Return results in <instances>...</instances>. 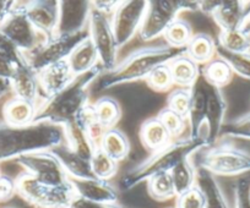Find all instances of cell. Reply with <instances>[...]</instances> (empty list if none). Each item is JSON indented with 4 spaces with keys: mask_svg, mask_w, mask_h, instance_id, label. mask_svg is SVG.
Wrapping results in <instances>:
<instances>
[{
    "mask_svg": "<svg viewBox=\"0 0 250 208\" xmlns=\"http://www.w3.org/2000/svg\"><path fill=\"white\" fill-rule=\"evenodd\" d=\"M66 143L65 126L49 121L11 126L0 123V162L19 159L30 153L50 151Z\"/></svg>",
    "mask_w": 250,
    "mask_h": 208,
    "instance_id": "cell-1",
    "label": "cell"
},
{
    "mask_svg": "<svg viewBox=\"0 0 250 208\" xmlns=\"http://www.w3.org/2000/svg\"><path fill=\"white\" fill-rule=\"evenodd\" d=\"M187 48H174L168 44L151 45L134 50L109 73L101 76L100 88L109 90L125 83L146 80L157 66L168 64L177 57L185 54Z\"/></svg>",
    "mask_w": 250,
    "mask_h": 208,
    "instance_id": "cell-2",
    "label": "cell"
},
{
    "mask_svg": "<svg viewBox=\"0 0 250 208\" xmlns=\"http://www.w3.org/2000/svg\"><path fill=\"white\" fill-rule=\"evenodd\" d=\"M103 74L104 70L98 64L86 74L75 76L70 85L62 92L38 103L36 121H49L64 126L73 121L88 104L90 87Z\"/></svg>",
    "mask_w": 250,
    "mask_h": 208,
    "instance_id": "cell-3",
    "label": "cell"
},
{
    "mask_svg": "<svg viewBox=\"0 0 250 208\" xmlns=\"http://www.w3.org/2000/svg\"><path fill=\"white\" fill-rule=\"evenodd\" d=\"M208 147L210 146L204 138L184 136L173 140L165 148L153 152L148 158L124 174L120 180L122 188L124 190H130L157 174L170 173V170L183 159L190 158L191 155Z\"/></svg>",
    "mask_w": 250,
    "mask_h": 208,
    "instance_id": "cell-4",
    "label": "cell"
},
{
    "mask_svg": "<svg viewBox=\"0 0 250 208\" xmlns=\"http://www.w3.org/2000/svg\"><path fill=\"white\" fill-rule=\"evenodd\" d=\"M16 180V193L30 205L38 208H69L76 197L70 181L50 185L27 173H21Z\"/></svg>",
    "mask_w": 250,
    "mask_h": 208,
    "instance_id": "cell-5",
    "label": "cell"
},
{
    "mask_svg": "<svg viewBox=\"0 0 250 208\" xmlns=\"http://www.w3.org/2000/svg\"><path fill=\"white\" fill-rule=\"evenodd\" d=\"M196 168L215 176H240L250 173V153L230 143H220L200 151Z\"/></svg>",
    "mask_w": 250,
    "mask_h": 208,
    "instance_id": "cell-6",
    "label": "cell"
},
{
    "mask_svg": "<svg viewBox=\"0 0 250 208\" xmlns=\"http://www.w3.org/2000/svg\"><path fill=\"white\" fill-rule=\"evenodd\" d=\"M196 10H199V1L194 0H150L139 37L144 42L156 39L163 36L180 13Z\"/></svg>",
    "mask_w": 250,
    "mask_h": 208,
    "instance_id": "cell-7",
    "label": "cell"
},
{
    "mask_svg": "<svg viewBox=\"0 0 250 208\" xmlns=\"http://www.w3.org/2000/svg\"><path fill=\"white\" fill-rule=\"evenodd\" d=\"M88 36V30L76 35H55L49 39L43 40L31 52L21 54L25 63L38 74L53 64L66 60L71 52Z\"/></svg>",
    "mask_w": 250,
    "mask_h": 208,
    "instance_id": "cell-8",
    "label": "cell"
},
{
    "mask_svg": "<svg viewBox=\"0 0 250 208\" xmlns=\"http://www.w3.org/2000/svg\"><path fill=\"white\" fill-rule=\"evenodd\" d=\"M31 1H10L8 14L0 21V30L16 45L21 53L35 49L44 40L26 16Z\"/></svg>",
    "mask_w": 250,
    "mask_h": 208,
    "instance_id": "cell-9",
    "label": "cell"
},
{
    "mask_svg": "<svg viewBox=\"0 0 250 208\" xmlns=\"http://www.w3.org/2000/svg\"><path fill=\"white\" fill-rule=\"evenodd\" d=\"M147 5V0L119 1L109 19L118 48L124 47L138 35L143 25Z\"/></svg>",
    "mask_w": 250,
    "mask_h": 208,
    "instance_id": "cell-10",
    "label": "cell"
},
{
    "mask_svg": "<svg viewBox=\"0 0 250 208\" xmlns=\"http://www.w3.org/2000/svg\"><path fill=\"white\" fill-rule=\"evenodd\" d=\"M88 33L100 58L104 73H109L117 66L118 45L113 35L110 20L107 15L92 9L88 21Z\"/></svg>",
    "mask_w": 250,
    "mask_h": 208,
    "instance_id": "cell-11",
    "label": "cell"
},
{
    "mask_svg": "<svg viewBox=\"0 0 250 208\" xmlns=\"http://www.w3.org/2000/svg\"><path fill=\"white\" fill-rule=\"evenodd\" d=\"M25 173L50 185H62L69 181L65 170L50 151L30 153L16 159Z\"/></svg>",
    "mask_w": 250,
    "mask_h": 208,
    "instance_id": "cell-12",
    "label": "cell"
},
{
    "mask_svg": "<svg viewBox=\"0 0 250 208\" xmlns=\"http://www.w3.org/2000/svg\"><path fill=\"white\" fill-rule=\"evenodd\" d=\"M91 1L87 0H62L59 1V21L57 35H76L88 30Z\"/></svg>",
    "mask_w": 250,
    "mask_h": 208,
    "instance_id": "cell-13",
    "label": "cell"
},
{
    "mask_svg": "<svg viewBox=\"0 0 250 208\" xmlns=\"http://www.w3.org/2000/svg\"><path fill=\"white\" fill-rule=\"evenodd\" d=\"M205 80V78H204ZM227 102L221 88L206 82V128H208V145L213 146L221 137V131L225 125Z\"/></svg>",
    "mask_w": 250,
    "mask_h": 208,
    "instance_id": "cell-14",
    "label": "cell"
},
{
    "mask_svg": "<svg viewBox=\"0 0 250 208\" xmlns=\"http://www.w3.org/2000/svg\"><path fill=\"white\" fill-rule=\"evenodd\" d=\"M26 16L38 33L44 39L57 35L59 21V1L55 0H40L31 1L26 10Z\"/></svg>",
    "mask_w": 250,
    "mask_h": 208,
    "instance_id": "cell-15",
    "label": "cell"
},
{
    "mask_svg": "<svg viewBox=\"0 0 250 208\" xmlns=\"http://www.w3.org/2000/svg\"><path fill=\"white\" fill-rule=\"evenodd\" d=\"M75 191L76 197L95 203H118L119 193L118 190L105 180L100 179H69Z\"/></svg>",
    "mask_w": 250,
    "mask_h": 208,
    "instance_id": "cell-16",
    "label": "cell"
},
{
    "mask_svg": "<svg viewBox=\"0 0 250 208\" xmlns=\"http://www.w3.org/2000/svg\"><path fill=\"white\" fill-rule=\"evenodd\" d=\"M191 100L189 108V128H190L191 137L204 138L208 141V128H206V81L199 76L196 82L191 86ZM210 146V145H208Z\"/></svg>",
    "mask_w": 250,
    "mask_h": 208,
    "instance_id": "cell-17",
    "label": "cell"
},
{
    "mask_svg": "<svg viewBox=\"0 0 250 208\" xmlns=\"http://www.w3.org/2000/svg\"><path fill=\"white\" fill-rule=\"evenodd\" d=\"M75 78L69 66L68 61L62 60L48 66L44 70L38 73L41 95L47 98H52L68 87L71 81Z\"/></svg>",
    "mask_w": 250,
    "mask_h": 208,
    "instance_id": "cell-18",
    "label": "cell"
},
{
    "mask_svg": "<svg viewBox=\"0 0 250 208\" xmlns=\"http://www.w3.org/2000/svg\"><path fill=\"white\" fill-rule=\"evenodd\" d=\"M250 11V1L239 0H220L212 18L221 31L240 30Z\"/></svg>",
    "mask_w": 250,
    "mask_h": 208,
    "instance_id": "cell-19",
    "label": "cell"
},
{
    "mask_svg": "<svg viewBox=\"0 0 250 208\" xmlns=\"http://www.w3.org/2000/svg\"><path fill=\"white\" fill-rule=\"evenodd\" d=\"M11 93L14 97L40 103L41 88L38 82V74L33 71L25 60L18 66L10 80Z\"/></svg>",
    "mask_w": 250,
    "mask_h": 208,
    "instance_id": "cell-20",
    "label": "cell"
},
{
    "mask_svg": "<svg viewBox=\"0 0 250 208\" xmlns=\"http://www.w3.org/2000/svg\"><path fill=\"white\" fill-rule=\"evenodd\" d=\"M62 164L69 179H92L95 178L91 168L90 159L83 158V155L71 150L66 143L50 150Z\"/></svg>",
    "mask_w": 250,
    "mask_h": 208,
    "instance_id": "cell-21",
    "label": "cell"
},
{
    "mask_svg": "<svg viewBox=\"0 0 250 208\" xmlns=\"http://www.w3.org/2000/svg\"><path fill=\"white\" fill-rule=\"evenodd\" d=\"M38 103L13 97L3 107V121L11 126H25L35 123Z\"/></svg>",
    "mask_w": 250,
    "mask_h": 208,
    "instance_id": "cell-22",
    "label": "cell"
},
{
    "mask_svg": "<svg viewBox=\"0 0 250 208\" xmlns=\"http://www.w3.org/2000/svg\"><path fill=\"white\" fill-rule=\"evenodd\" d=\"M74 76H80L100 64V58L90 36L83 39L66 59Z\"/></svg>",
    "mask_w": 250,
    "mask_h": 208,
    "instance_id": "cell-23",
    "label": "cell"
},
{
    "mask_svg": "<svg viewBox=\"0 0 250 208\" xmlns=\"http://www.w3.org/2000/svg\"><path fill=\"white\" fill-rule=\"evenodd\" d=\"M196 185L205 197V208H230L215 175L203 168L196 170Z\"/></svg>",
    "mask_w": 250,
    "mask_h": 208,
    "instance_id": "cell-24",
    "label": "cell"
},
{
    "mask_svg": "<svg viewBox=\"0 0 250 208\" xmlns=\"http://www.w3.org/2000/svg\"><path fill=\"white\" fill-rule=\"evenodd\" d=\"M140 140L144 147L153 153L165 148L172 142L173 138L157 116H155L143 123L140 128Z\"/></svg>",
    "mask_w": 250,
    "mask_h": 208,
    "instance_id": "cell-25",
    "label": "cell"
},
{
    "mask_svg": "<svg viewBox=\"0 0 250 208\" xmlns=\"http://www.w3.org/2000/svg\"><path fill=\"white\" fill-rule=\"evenodd\" d=\"M172 73L173 82L180 88H191L200 76V68L187 54L177 57L168 63Z\"/></svg>",
    "mask_w": 250,
    "mask_h": 208,
    "instance_id": "cell-26",
    "label": "cell"
},
{
    "mask_svg": "<svg viewBox=\"0 0 250 208\" xmlns=\"http://www.w3.org/2000/svg\"><path fill=\"white\" fill-rule=\"evenodd\" d=\"M98 148H101L103 152L109 155L110 158L119 163L128 157L129 151H130V142H129L128 136L122 130L113 128L105 130Z\"/></svg>",
    "mask_w": 250,
    "mask_h": 208,
    "instance_id": "cell-27",
    "label": "cell"
},
{
    "mask_svg": "<svg viewBox=\"0 0 250 208\" xmlns=\"http://www.w3.org/2000/svg\"><path fill=\"white\" fill-rule=\"evenodd\" d=\"M217 43L208 33H196L188 44L185 54L198 65H205L216 56Z\"/></svg>",
    "mask_w": 250,
    "mask_h": 208,
    "instance_id": "cell-28",
    "label": "cell"
},
{
    "mask_svg": "<svg viewBox=\"0 0 250 208\" xmlns=\"http://www.w3.org/2000/svg\"><path fill=\"white\" fill-rule=\"evenodd\" d=\"M66 130V145L71 148L73 151L78 152L79 154L83 155V158L90 159L92 157L93 152H95L96 147L93 143L91 142L90 137H88L87 132H86L85 128L83 124L80 123L78 118L74 119L69 124L65 125Z\"/></svg>",
    "mask_w": 250,
    "mask_h": 208,
    "instance_id": "cell-29",
    "label": "cell"
},
{
    "mask_svg": "<svg viewBox=\"0 0 250 208\" xmlns=\"http://www.w3.org/2000/svg\"><path fill=\"white\" fill-rule=\"evenodd\" d=\"M93 113L96 119L104 130L115 128L122 118V107L115 98L110 95H103L92 103Z\"/></svg>",
    "mask_w": 250,
    "mask_h": 208,
    "instance_id": "cell-30",
    "label": "cell"
},
{
    "mask_svg": "<svg viewBox=\"0 0 250 208\" xmlns=\"http://www.w3.org/2000/svg\"><path fill=\"white\" fill-rule=\"evenodd\" d=\"M196 170L198 168L190 162V158L183 159L170 170L175 195H182L196 185Z\"/></svg>",
    "mask_w": 250,
    "mask_h": 208,
    "instance_id": "cell-31",
    "label": "cell"
},
{
    "mask_svg": "<svg viewBox=\"0 0 250 208\" xmlns=\"http://www.w3.org/2000/svg\"><path fill=\"white\" fill-rule=\"evenodd\" d=\"M200 74L205 78L206 82L218 88L227 86L232 81L233 75H234L229 65L218 57H216L212 60L208 61V64H205L201 69Z\"/></svg>",
    "mask_w": 250,
    "mask_h": 208,
    "instance_id": "cell-32",
    "label": "cell"
},
{
    "mask_svg": "<svg viewBox=\"0 0 250 208\" xmlns=\"http://www.w3.org/2000/svg\"><path fill=\"white\" fill-rule=\"evenodd\" d=\"M217 45L230 53H250V35L242 28L221 31Z\"/></svg>",
    "mask_w": 250,
    "mask_h": 208,
    "instance_id": "cell-33",
    "label": "cell"
},
{
    "mask_svg": "<svg viewBox=\"0 0 250 208\" xmlns=\"http://www.w3.org/2000/svg\"><path fill=\"white\" fill-rule=\"evenodd\" d=\"M166 43L174 48H187L191 38L194 37L191 25L182 19L173 21L163 33Z\"/></svg>",
    "mask_w": 250,
    "mask_h": 208,
    "instance_id": "cell-34",
    "label": "cell"
},
{
    "mask_svg": "<svg viewBox=\"0 0 250 208\" xmlns=\"http://www.w3.org/2000/svg\"><path fill=\"white\" fill-rule=\"evenodd\" d=\"M91 168L96 179L109 181L117 174L118 163L101 148H96L91 157Z\"/></svg>",
    "mask_w": 250,
    "mask_h": 208,
    "instance_id": "cell-35",
    "label": "cell"
},
{
    "mask_svg": "<svg viewBox=\"0 0 250 208\" xmlns=\"http://www.w3.org/2000/svg\"><path fill=\"white\" fill-rule=\"evenodd\" d=\"M147 190L156 201H167L177 197L170 173H161L147 180Z\"/></svg>",
    "mask_w": 250,
    "mask_h": 208,
    "instance_id": "cell-36",
    "label": "cell"
},
{
    "mask_svg": "<svg viewBox=\"0 0 250 208\" xmlns=\"http://www.w3.org/2000/svg\"><path fill=\"white\" fill-rule=\"evenodd\" d=\"M216 56L229 65L233 74L250 80V53H230L217 45Z\"/></svg>",
    "mask_w": 250,
    "mask_h": 208,
    "instance_id": "cell-37",
    "label": "cell"
},
{
    "mask_svg": "<svg viewBox=\"0 0 250 208\" xmlns=\"http://www.w3.org/2000/svg\"><path fill=\"white\" fill-rule=\"evenodd\" d=\"M157 118L163 124L166 130L169 132L170 137L173 140L183 137V133H184L185 128H187V118L174 113V112L168 108L162 109L157 115Z\"/></svg>",
    "mask_w": 250,
    "mask_h": 208,
    "instance_id": "cell-38",
    "label": "cell"
},
{
    "mask_svg": "<svg viewBox=\"0 0 250 208\" xmlns=\"http://www.w3.org/2000/svg\"><path fill=\"white\" fill-rule=\"evenodd\" d=\"M148 87L152 88L156 92H166L174 86L172 73L168 64L157 66L151 71L150 75L146 78Z\"/></svg>",
    "mask_w": 250,
    "mask_h": 208,
    "instance_id": "cell-39",
    "label": "cell"
},
{
    "mask_svg": "<svg viewBox=\"0 0 250 208\" xmlns=\"http://www.w3.org/2000/svg\"><path fill=\"white\" fill-rule=\"evenodd\" d=\"M191 100V91L190 88H177L172 91L167 98V107L166 108L170 109L174 113L184 116L188 119L189 114V108H190Z\"/></svg>",
    "mask_w": 250,
    "mask_h": 208,
    "instance_id": "cell-40",
    "label": "cell"
},
{
    "mask_svg": "<svg viewBox=\"0 0 250 208\" xmlns=\"http://www.w3.org/2000/svg\"><path fill=\"white\" fill-rule=\"evenodd\" d=\"M221 136L250 141V113L225 123Z\"/></svg>",
    "mask_w": 250,
    "mask_h": 208,
    "instance_id": "cell-41",
    "label": "cell"
},
{
    "mask_svg": "<svg viewBox=\"0 0 250 208\" xmlns=\"http://www.w3.org/2000/svg\"><path fill=\"white\" fill-rule=\"evenodd\" d=\"M175 208H205V197L198 185L177 196Z\"/></svg>",
    "mask_w": 250,
    "mask_h": 208,
    "instance_id": "cell-42",
    "label": "cell"
},
{
    "mask_svg": "<svg viewBox=\"0 0 250 208\" xmlns=\"http://www.w3.org/2000/svg\"><path fill=\"white\" fill-rule=\"evenodd\" d=\"M234 208H250V183L239 179L234 186Z\"/></svg>",
    "mask_w": 250,
    "mask_h": 208,
    "instance_id": "cell-43",
    "label": "cell"
},
{
    "mask_svg": "<svg viewBox=\"0 0 250 208\" xmlns=\"http://www.w3.org/2000/svg\"><path fill=\"white\" fill-rule=\"evenodd\" d=\"M23 61V58L16 59L4 53H0V77L5 80H11L16 69Z\"/></svg>",
    "mask_w": 250,
    "mask_h": 208,
    "instance_id": "cell-44",
    "label": "cell"
},
{
    "mask_svg": "<svg viewBox=\"0 0 250 208\" xmlns=\"http://www.w3.org/2000/svg\"><path fill=\"white\" fill-rule=\"evenodd\" d=\"M16 195V180L6 174H0V203L8 202Z\"/></svg>",
    "mask_w": 250,
    "mask_h": 208,
    "instance_id": "cell-45",
    "label": "cell"
},
{
    "mask_svg": "<svg viewBox=\"0 0 250 208\" xmlns=\"http://www.w3.org/2000/svg\"><path fill=\"white\" fill-rule=\"evenodd\" d=\"M0 53H4L16 59L22 58V54H21L20 50L6 37V35L1 30H0Z\"/></svg>",
    "mask_w": 250,
    "mask_h": 208,
    "instance_id": "cell-46",
    "label": "cell"
},
{
    "mask_svg": "<svg viewBox=\"0 0 250 208\" xmlns=\"http://www.w3.org/2000/svg\"><path fill=\"white\" fill-rule=\"evenodd\" d=\"M69 208H128L119 203H113V205H107V203H95L90 201L83 200L80 197H75L73 202L70 203Z\"/></svg>",
    "mask_w": 250,
    "mask_h": 208,
    "instance_id": "cell-47",
    "label": "cell"
},
{
    "mask_svg": "<svg viewBox=\"0 0 250 208\" xmlns=\"http://www.w3.org/2000/svg\"><path fill=\"white\" fill-rule=\"evenodd\" d=\"M119 1H115V0H112V1H105V0H96V1H91V5H92V9L100 11V13L104 14V15L109 16L114 13L115 8L118 6Z\"/></svg>",
    "mask_w": 250,
    "mask_h": 208,
    "instance_id": "cell-48",
    "label": "cell"
},
{
    "mask_svg": "<svg viewBox=\"0 0 250 208\" xmlns=\"http://www.w3.org/2000/svg\"><path fill=\"white\" fill-rule=\"evenodd\" d=\"M8 93H11L10 81L0 77V98L5 97Z\"/></svg>",
    "mask_w": 250,
    "mask_h": 208,
    "instance_id": "cell-49",
    "label": "cell"
},
{
    "mask_svg": "<svg viewBox=\"0 0 250 208\" xmlns=\"http://www.w3.org/2000/svg\"><path fill=\"white\" fill-rule=\"evenodd\" d=\"M9 5H10V1H3V0H0V21L3 20L4 16L8 14Z\"/></svg>",
    "mask_w": 250,
    "mask_h": 208,
    "instance_id": "cell-50",
    "label": "cell"
},
{
    "mask_svg": "<svg viewBox=\"0 0 250 208\" xmlns=\"http://www.w3.org/2000/svg\"><path fill=\"white\" fill-rule=\"evenodd\" d=\"M242 30H244L248 35H250V11H249V14H248L247 19H245V22H244V25H243Z\"/></svg>",
    "mask_w": 250,
    "mask_h": 208,
    "instance_id": "cell-51",
    "label": "cell"
},
{
    "mask_svg": "<svg viewBox=\"0 0 250 208\" xmlns=\"http://www.w3.org/2000/svg\"><path fill=\"white\" fill-rule=\"evenodd\" d=\"M4 208H16V207H4Z\"/></svg>",
    "mask_w": 250,
    "mask_h": 208,
    "instance_id": "cell-52",
    "label": "cell"
},
{
    "mask_svg": "<svg viewBox=\"0 0 250 208\" xmlns=\"http://www.w3.org/2000/svg\"><path fill=\"white\" fill-rule=\"evenodd\" d=\"M0 174H1V170H0Z\"/></svg>",
    "mask_w": 250,
    "mask_h": 208,
    "instance_id": "cell-53",
    "label": "cell"
}]
</instances>
